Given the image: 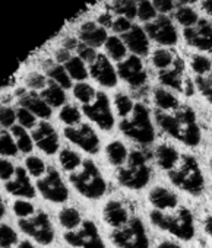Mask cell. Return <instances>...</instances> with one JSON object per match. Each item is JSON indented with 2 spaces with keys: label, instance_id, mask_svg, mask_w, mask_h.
Masks as SVG:
<instances>
[{
  "label": "cell",
  "instance_id": "obj_45",
  "mask_svg": "<svg viewBox=\"0 0 212 248\" xmlns=\"http://www.w3.org/2000/svg\"><path fill=\"white\" fill-rule=\"evenodd\" d=\"M75 54H76L82 62H85V63L89 66V64L97 59L98 51H97L95 48H92V47H89V46H86V44H83V43L79 41V44H78V47H76V50H75Z\"/></svg>",
  "mask_w": 212,
  "mask_h": 248
},
{
  "label": "cell",
  "instance_id": "obj_27",
  "mask_svg": "<svg viewBox=\"0 0 212 248\" xmlns=\"http://www.w3.org/2000/svg\"><path fill=\"white\" fill-rule=\"evenodd\" d=\"M63 66L73 82H86V79L89 78L88 64L82 62L76 54H73Z\"/></svg>",
  "mask_w": 212,
  "mask_h": 248
},
{
  "label": "cell",
  "instance_id": "obj_56",
  "mask_svg": "<svg viewBox=\"0 0 212 248\" xmlns=\"http://www.w3.org/2000/svg\"><path fill=\"white\" fill-rule=\"evenodd\" d=\"M5 212H6V207H5V203L2 200V196H0V219L5 216Z\"/></svg>",
  "mask_w": 212,
  "mask_h": 248
},
{
  "label": "cell",
  "instance_id": "obj_55",
  "mask_svg": "<svg viewBox=\"0 0 212 248\" xmlns=\"http://www.w3.org/2000/svg\"><path fill=\"white\" fill-rule=\"evenodd\" d=\"M202 9H203L209 16H212V0H203V2H202Z\"/></svg>",
  "mask_w": 212,
  "mask_h": 248
},
{
  "label": "cell",
  "instance_id": "obj_13",
  "mask_svg": "<svg viewBox=\"0 0 212 248\" xmlns=\"http://www.w3.org/2000/svg\"><path fill=\"white\" fill-rule=\"evenodd\" d=\"M116 70L119 79L125 80L133 89H139L145 86L148 80V72L145 69L142 57H138L135 54H129L123 62L117 63Z\"/></svg>",
  "mask_w": 212,
  "mask_h": 248
},
{
  "label": "cell",
  "instance_id": "obj_17",
  "mask_svg": "<svg viewBox=\"0 0 212 248\" xmlns=\"http://www.w3.org/2000/svg\"><path fill=\"white\" fill-rule=\"evenodd\" d=\"M183 37L186 43L196 50L212 53V25L208 21L199 19L196 25L184 28Z\"/></svg>",
  "mask_w": 212,
  "mask_h": 248
},
{
  "label": "cell",
  "instance_id": "obj_1",
  "mask_svg": "<svg viewBox=\"0 0 212 248\" xmlns=\"http://www.w3.org/2000/svg\"><path fill=\"white\" fill-rule=\"evenodd\" d=\"M154 118L158 127L171 139L187 148H196L202 142V130L195 109L181 102L165 88H155L152 92Z\"/></svg>",
  "mask_w": 212,
  "mask_h": 248
},
{
  "label": "cell",
  "instance_id": "obj_22",
  "mask_svg": "<svg viewBox=\"0 0 212 248\" xmlns=\"http://www.w3.org/2000/svg\"><path fill=\"white\" fill-rule=\"evenodd\" d=\"M15 178L9 180L5 184V188L8 193L16 197H25V199H34L35 197V188L30 180V174L25 168L18 167L15 170Z\"/></svg>",
  "mask_w": 212,
  "mask_h": 248
},
{
  "label": "cell",
  "instance_id": "obj_53",
  "mask_svg": "<svg viewBox=\"0 0 212 248\" xmlns=\"http://www.w3.org/2000/svg\"><path fill=\"white\" fill-rule=\"evenodd\" d=\"M202 228H203V232L208 236V239L211 242V248H212V213L205 216V219L202 222Z\"/></svg>",
  "mask_w": 212,
  "mask_h": 248
},
{
  "label": "cell",
  "instance_id": "obj_34",
  "mask_svg": "<svg viewBox=\"0 0 212 248\" xmlns=\"http://www.w3.org/2000/svg\"><path fill=\"white\" fill-rule=\"evenodd\" d=\"M82 156L78 154V152H75V151H72V149H62L60 151V154H59V162H60V165H62V168L66 171V172H72V171H75L79 165H81V162H82Z\"/></svg>",
  "mask_w": 212,
  "mask_h": 248
},
{
  "label": "cell",
  "instance_id": "obj_2",
  "mask_svg": "<svg viewBox=\"0 0 212 248\" xmlns=\"http://www.w3.org/2000/svg\"><path fill=\"white\" fill-rule=\"evenodd\" d=\"M148 200L151 204L149 220L155 228L184 242L195 238V216L192 210L179 200L176 193L158 186L149 191Z\"/></svg>",
  "mask_w": 212,
  "mask_h": 248
},
{
  "label": "cell",
  "instance_id": "obj_49",
  "mask_svg": "<svg viewBox=\"0 0 212 248\" xmlns=\"http://www.w3.org/2000/svg\"><path fill=\"white\" fill-rule=\"evenodd\" d=\"M157 14L167 15L174 9V0H151Z\"/></svg>",
  "mask_w": 212,
  "mask_h": 248
},
{
  "label": "cell",
  "instance_id": "obj_43",
  "mask_svg": "<svg viewBox=\"0 0 212 248\" xmlns=\"http://www.w3.org/2000/svg\"><path fill=\"white\" fill-rule=\"evenodd\" d=\"M132 27H133V21H130V19H128V18H125V16H114L110 31H112L114 35L122 37V35H125L126 32H129Z\"/></svg>",
  "mask_w": 212,
  "mask_h": 248
},
{
  "label": "cell",
  "instance_id": "obj_40",
  "mask_svg": "<svg viewBox=\"0 0 212 248\" xmlns=\"http://www.w3.org/2000/svg\"><path fill=\"white\" fill-rule=\"evenodd\" d=\"M25 170L30 175L33 177H43L47 171V167L44 164L43 159H40L38 156H28L25 159Z\"/></svg>",
  "mask_w": 212,
  "mask_h": 248
},
{
  "label": "cell",
  "instance_id": "obj_18",
  "mask_svg": "<svg viewBox=\"0 0 212 248\" xmlns=\"http://www.w3.org/2000/svg\"><path fill=\"white\" fill-rule=\"evenodd\" d=\"M33 142L46 155H54L59 152V148H60L57 132L54 130V127L50 123L44 120L38 123L37 127L33 130Z\"/></svg>",
  "mask_w": 212,
  "mask_h": 248
},
{
  "label": "cell",
  "instance_id": "obj_30",
  "mask_svg": "<svg viewBox=\"0 0 212 248\" xmlns=\"http://www.w3.org/2000/svg\"><path fill=\"white\" fill-rule=\"evenodd\" d=\"M82 215L75 207H63L59 212V223L65 228V231L75 229L82 222Z\"/></svg>",
  "mask_w": 212,
  "mask_h": 248
},
{
  "label": "cell",
  "instance_id": "obj_5",
  "mask_svg": "<svg viewBox=\"0 0 212 248\" xmlns=\"http://www.w3.org/2000/svg\"><path fill=\"white\" fill-rule=\"evenodd\" d=\"M69 181L81 196L89 200L101 199L107 191V183L91 159H82L81 165L69 172Z\"/></svg>",
  "mask_w": 212,
  "mask_h": 248
},
{
  "label": "cell",
  "instance_id": "obj_8",
  "mask_svg": "<svg viewBox=\"0 0 212 248\" xmlns=\"http://www.w3.org/2000/svg\"><path fill=\"white\" fill-rule=\"evenodd\" d=\"M82 114H85L86 118H89L104 132H110L114 127V114L112 109L110 98L102 91H97L95 98L91 102L82 105Z\"/></svg>",
  "mask_w": 212,
  "mask_h": 248
},
{
  "label": "cell",
  "instance_id": "obj_52",
  "mask_svg": "<svg viewBox=\"0 0 212 248\" xmlns=\"http://www.w3.org/2000/svg\"><path fill=\"white\" fill-rule=\"evenodd\" d=\"M78 44H79V40H78L76 35H67V37H65V38L62 40V43H60V46H62L63 48L72 51L73 54H75V50H76Z\"/></svg>",
  "mask_w": 212,
  "mask_h": 248
},
{
  "label": "cell",
  "instance_id": "obj_28",
  "mask_svg": "<svg viewBox=\"0 0 212 248\" xmlns=\"http://www.w3.org/2000/svg\"><path fill=\"white\" fill-rule=\"evenodd\" d=\"M128 155H129V149L120 140H113L105 146V156H107L109 162L116 168L125 164Z\"/></svg>",
  "mask_w": 212,
  "mask_h": 248
},
{
  "label": "cell",
  "instance_id": "obj_41",
  "mask_svg": "<svg viewBox=\"0 0 212 248\" xmlns=\"http://www.w3.org/2000/svg\"><path fill=\"white\" fill-rule=\"evenodd\" d=\"M18 146L12 135L2 133L0 135V155L2 156H15L18 154Z\"/></svg>",
  "mask_w": 212,
  "mask_h": 248
},
{
  "label": "cell",
  "instance_id": "obj_59",
  "mask_svg": "<svg viewBox=\"0 0 212 248\" xmlns=\"http://www.w3.org/2000/svg\"><path fill=\"white\" fill-rule=\"evenodd\" d=\"M209 171H211V178H212V158L209 161Z\"/></svg>",
  "mask_w": 212,
  "mask_h": 248
},
{
  "label": "cell",
  "instance_id": "obj_32",
  "mask_svg": "<svg viewBox=\"0 0 212 248\" xmlns=\"http://www.w3.org/2000/svg\"><path fill=\"white\" fill-rule=\"evenodd\" d=\"M72 92H73L75 99L79 101L82 105L91 102L97 95V89L92 85H89L88 82H76V83H73Z\"/></svg>",
  "mask_w": 212,
  "mask_h": 248
},
{
  "label": "cell",
  "instance_id": "obj_7",
  "mask_svg": "<svg viewBox=\"0 0 212 248\" xmlns=\"http://www.w3.org/2000/svg\"><path fill=\"white\" fill-rule=\"evenodd\" d=\"M110 239L116 248H149L145 225L132 212L122 222L112 226Z\"/></svg>",
  "mask_w": 212,
  "mask_h": 248
},
{
  "label": "cell",
  "instance_id": "obj_15",
  "mask_svg": "<svg viewBox=\"0 0 212 248\" xmlns=\"http://www.w3.org/2000/svg\"><path fill=\"white\" fill-rule=\"evenodd\" d=\"M148 38L163 47H173L177 44L179 35L171 19L165 15H158L154 21L144 27Z\"/></svg>",
  "mask_w": 212,
  "mask_h": 248
},
{
  "label": "cell",
  "instance_id": "obj_50",
  "mask_svg": "<svg viewBox=\"0 0 212 248\" xmlns=\"http://www.w3.org/2000/svg\"><path fill=\"white\" fill-rule=\"evenodd\" d=\"M113 19H114V15H113L110 11H105V12H101V14L95 18V22H97L99 27H102V28H105V30L109 31V30L112 28Z\"/></svg>",
  "mask_w": 212,
  "mask_h": 248
},
{
  "label": "cell",
  "instance_id": "obj_14",
  "mask_svg": "<svg viewBox=\"0 0 212 248\" xmlns=\"http://www.w3.org/2000/svg\"><path fill=\"white\" fill-rule=\"evenodd\" d=\"M63 135L69 142H72L86 154L95 155L99 152V138L95 133V130L86 123L81 121L76 126L65 127Z\"/></svg>",
  "mask_w": 212,
  "mask_h": 248
},
{
  "label": "cell",
  "instance_id": "obj_35",
  "mask_svg": "<svg viewBox=\"0 0 212 248\" xmlns=\"http://www.w3.org/2000/svg\"><path fill=\"white\" fill-rule=\"evenodd\" d=\"M59 118L62 120V123L66 124V127H72L81 123L82 111H79V108L72 104H65L59 112Z\"/></svg>",
  "mask_w": 212,
  "mask_h": 248
},
{
  "label": "cell",
  "instance_id": "obj_46",
  "mask_svg": "<svg viewBox=\"0 0 212 248\" xmlns=\"http://www.w3.org/2000/svg\"><path fill=\"white\" fill-rule=\"evenodd\" d=\"M16 120L19 121V126L24 127V129H33L35 126V123H37L35 115L31 111H28L27 108H22V107H19L16 109Z\"/></svg>",
  "mask_w": 212,
  "mask_h": 248
},
{
  "label": "cell",
  "instance_id": "obj_26",
  "mask_svg": "<svg viewBox=\"0 0 212 248\" xmlns=\"http://www.w3.org/2000/svg\"><path fill=\"white\" fill-rule=\"evenodd\" d=\"M40 96L51 108H59V107H63L66 104V91L51 80H49L47 86L40 92Z\"/></svg>",
  "mask_w": 212,
  "mask_h": 248
},
{
  "label": "cell",
  "instance_id": "obj_19",
  "mask_svg": "<svg viewBox=\"0 0 212 248\" xmlns=\"http://www.w3.org/2000/svg\"><path fill=\"white\" fill-rule=\"evenodd\" d=\"M109 31L99 27L95 19H85L79 24L78 31H76V37L81 43L98 50L104 46V43L109 38Z\"/></svg>",
  "mask_w": 212,
  "mask_h": 248
},
{
  "label": "cell",
  "instance_id": "obj_16",
  "mask_svg": "<svg viewBox=\"0 0 212 248\" xmlns=\"http://www.w3.org/2000/svg\"><path fill=\"white\" fill-rule=\"evenodd\" d=\"M89 78L102 88H114L119 83V75L114 63L104 53H98L97 59L88 66Z\"/></svg>",
  "mask_w": 212,
  "mask_h": 248
},
{
  "label": "cell",
  "instance_id": "obj_38",
  "mask_svg": "<svg viewBox=\"0 0 212 248\" xmlns=\"http://www.w3.org/2000/svg\"><path fill=\"white\" fill-rule=\"evenodd\" d=\"M49 83V79L46 76V73H41V72H30L27 76H25V86L28 91H33V92H37V91H43Z\"/></svg>",
  "mask_w": 212,
  "mask_h": 248
},
{
  "label": "cell",
  "instance_id": "obj_58",
  "mask_svg": "<svg viewBox=\"0 0 212 248\" xmlns=\"http://www.w3.org/2000/svg\"><path fill=\"white\" fill-rule=\"evenodd\" d=\"M176 2L180 3V5H183V6H186V5H192V3L197 2V0H176Z\"/></svg>",
  "mask_w": 212,
  "mask_h": 248
},
{
  "label": "cell",
  "instance_id": "obj_24",
  "mask_svg": "<svg viewBox=\"0 0 212 248\" xmlns=\"http://www.w3.org/2000/svg\"><path fill=\"white\" fill-rule=\"evenodd\" d=\"M102 50H104V54L116 64L123 62L129 56V50H128L123 38L119 35H114V34L109 35L107 41H105L102 46Z\"/></svg>",
  "mask_w": 212,
  "mask_h": 248
},
{
  "label": "cell",
  "instance_id": "obj_23",
  "mask_svg": "<svg viewBox=\"0 0 212 248\" xmlns=\"http://www.w3.org/2000/svg\"><path fill=\"white\" fill-rule=\"evenodd\" d=\"M41 69L44 70L46 76L49 80L57 83L59 86H62L65 91L66 89H72L73 86V80L70 79V76L67 75L66 69L63 64H59L56 63L53 59H46L43 63H41Z\"/></svg>",
  "mask_w": 212,
  "mask_h": 248
},
{
  "label": "cell",
  "instance_id": "obj_54",
  "mask_svg": "<svg viewBox=\"0 0 212 248\" xmlns=\"http://www.w3.org/2000/svg\"><path fill=\"white\" fill-rule=\"evenodd\" d=\"M157 248H184L176 241H163L157 245Z\"/></svg>",
  "mask_w": 212,
  "mask_h": 248
},
{
  "label": "cell",
  "instance_id": "obj_9",
  "mask_svg": "<svg viewBox=\"0 0 212 248\" xmlns=\"http://www.w3.org/2000/svg\"><path fill=\"white\" fill-rule=\"evenodd\" d=\"M186 66L181 57H174V62L170 67L158 72V80L163 86L170 88L176 92L183 93L184 96H192L195 93V83L192 79L186 78Z\"/></svg>",
  "mask_w": 212,
  "mask_h": 248
},
{
  "label": "cell",
  "instance_id": "obj_12",
  "mask_svg": "<svg viewBox=\"0 0 212 248\" xmlns=\"http://www.w3.org/2000/svg\"><path fill=\"white\" fill-rule=\"evenodd\" d=\"M37 188L41 196L51 203H65L69 199V190L54 167H49L46 174L38 178Z\"/></svg>",
  "mask_w": 212,
  "mask_h": 248
},
{
  "label": "cell",
  "instance_id": "obj_33",
  "mask_svg": "<svg viewBox=\"0 0 212 248\" xmlns=\"http://www.w3.org/2000/svg\"><path fill=\"white\" fill-rule=\"evenodd\" d=\"M174 57H176L174 53L170 51L168 48H157L151 54V63L160 72V70L170 67L174 62Z\"/></svg>",
  "mask_w": 212,
  "mask_h": 248
},
{
  "label": "cell",
  "instance_id": "obj_36",
  "mask_svg": "<svg viewBox=\"0 0 212 248\" xmlns=\"http://www.w3.org/2000/svg\"><path fill=\"white\" fill-rule=\"evenodd\" d=\"M158 16L151 0H136V19L142 24H148Z\"/></svg>",
  "mask_w": 212,
  "mask_h": 248
},
{
  "label": "cell",
  "instance_id": "obj_37",
  "mask_svg": "<svg viewBox=\"0 0 212 248\" xmlns=\"http://www.w3.org/2000/svg\"><path fill=\"white\" fill-rule=\"evenodd\" d=\"M174 18L184 28H190V27L196 25L197 21H199L197 14L192 8H189V6H179L177 11L174 12Z\"/></svg>",
  "mask_w": 212,
  "mask_h": 248
},
{
  "label": "cell",
  "instance_id": "obj_57",
  "mask_svg": "<svg viewBox=\"0 0 212 248\" xmlns=\"http://www.w3.org/2000/svg\"><path fill=\"white\" fill-rule=\"evenodd\" d=\"M18 248H34V247H33V244L30 241H22V242L18 244Z\"/></svg>",
  "mask_w": 212,
  "mask_h": 248
},
{
  "label": "cell",
  "instance_id": "obj_6",
  "mask_svg": "<svg viewBox=\"0 0 212 248\" xmlns=\"http://www.w3.org/2000/svg\"><path fill=\"white\" fill-rule=\"evenodd\" d=\"M116 178L125 188L135 191L145 188L151 181V167L145 152L138 149L129 151L128 159L116 171Z\"/></svg>",
  "mask_w": 212,
  "mask_h": 248
},
{
  "label": "cell",
  "instance_id": "obj_51",
  "mask_svg": "<svg viewBox=\"0 0 212 248\" xmlns=\"http://www.w3.org/2000/svg\"><path fill=\"white\" fill-rule=\"evenodd\" d=\"M73 56V53L72 51H69V50H66V48H63L62 46L57 48V50H54V54H53V60L56 62V63H59V64H65L70 57Z\"/></svg>",
  "mask_w": 212,
  "mask_h": 248
},
{
  "label": "cell",
  "instance_id": "obj_4",
  "mask_svg": "<svg viewBox=\"0 0 212 248\" xmlns=\"http://www.w3.org/2000/svg\"><path fill=\"white\" fill-rule=\"evenodd\" d=\"M119 118V129L126 138L144 146H148L155 140V127L151 111L145 104L135 101L132 109Z\"/></svg>",
  "mask_w": 212,
  "mask_h": 248
},
{
  "label": "cell",
  "instance_id": "obj_44",
  "mask_svg": "<svg viewBox=\"0 0 212 248\" xmlns=\"http://www.w3.org/2000/svg\"><path fill=\"white\" fill-rule=\"evenodd\" d=\"M16 121V111L11 107L0 105V127H14Z\"/></svg>",
  "mask_w": 212,
  "mask_h": 248
},
{
  "label": "cell",
  "instance_id": "obj_39",
  "mask_svg": "<svg viewBox=\"0 0 212 248\" xmlns=\"http://www.w3.org/2000/svg\"><path fill=\"white\" fill-rule=\"evenodd\" d=\"M18 244V233L6 223H0V248H12Z\"/></svg>",
  "mask_w": 212,
  "mask_h": 248
},
{
  "label": "cell",
  "instance_id": "obj_48",
  "mask_svg": "<svg viewBox=\"0 0 212 248\" xmlns=\"http://www.w3.org/2000/svg\"><path fill=\"white\" fill-rule=\"evenodd\" d=\"M15 167L12 162H9L8 159L0 158V180L3 181H9L12 180V177L15 175Z\"/></svg>",
  "mask_w": 212,
  "mask_h": 248
},
{
  "label": "cell",
  "instance_id": "obj_10",
  "mask_svg": "<svg viewBox=\"0 0 212 248\" xmlns=\"http://www.w3.org/2000/svg\"><path fill=\"white\" fill-rule=\"evenodd\" d=\"M18 225L24 233H27L41 245H50L54 241L53 223L50 220V216L43 210L37 212L31 217L19 219Z\"/></svg>",
  "mask_w": 212,
  "mask_h": 248
},
{
  "label": "cell",
  "instance_id": "obj_31",
  "mask_svg": "<svg viewBox=\"0 0 212 248\" xmlns=\"http://www.w3.org/2000/svg\"><path fill=\"white\" fill-rule=\"evenodd\" d=\"M11 129H12V138L15 139L18 149L22 154H31L34 149V142H33V138L28 135V132L21 126H14Z\"/></svg>",
  "mask_w": 212,
  "mask_h": 248
},
{
  "label": "cell",
  "instance_id": "obj_42",
  "mask_svg": "<svg viewBox=\"0 0 212 248\" xmlns=\"http://www.w3.org/2000/svg\"><path fill=\"white\" fill-rule=\"evenodd\" d=\"M133 104H135V99H132L129 95H126L123 92H119L114 95V108H116V112L119 117L129 112L132 109Z\"/></svg>",
  "mask_w": 212,
  "mask_h": 248
},
{
  "label": "cell",
  "instance_id": "obj_29",
  "mask_svg": "<svg viewBox=\"0 0 212 248\" xmlns=\"http://www.w3.org/2000/svg\"><path fill=\"white\" fill-rule=\"evenodd\" d=\"M109 11L114 16H125L133 21L136 19V0H110Z\"/></svg>",
  "mask_w": 212,
  "mask_h": 248
},
{
  "label": "cell",
  "instance_id": "obj_3",
  "mask_svg": "<svg viewBox=\"0 0 212 248\" xmlns=\"http://www.w3.org/2000/svg\"><path fill=\"white\" fill-rule=\"evenodd\" d=\"M155 159L160 170L176 188L195 197L203 193V172L193 155L180 152L174 146L163 143L155 149Z\"/></svg>",
  "mask_w": 212,
  "mask_h": 248
},
{
  "label": "cell",
  "instance_id": "obj_11",
  "mask_svg": "<svg viewBox=\"0 0 212 248\" xmlns=\"http://www.w3.org/2000/svg\"><path fill=\"white\" fill-rule=\"evenodd\" d=\"M63 238L69 245L76 248H105L98 226L89 219H82L75 229L65 231Z\"/></svg>",
  "mask_w": 212,
  "mask_h": 248
},
{
  "label": "cell",
  "instance_id": "obj_21",
  "mask_svg": "<svg viewBox=\"0 0 212 248\" xmlns=\"http://www.w3.org/2000/svg\"><path fill=\"white\" fill-rule=\"evenodd\" d=\"M122 38H123L130 54H135L138 57H147L149 54L151 40L148 38L142 25L133 24L130 31L126 32L125 35H122Z\"/></svg>",
  "mask_w": 212,
  "mask_h": 248
},
{
  "label": "cell",
  "instance_id": "obj_60",
  "mask_svg": "<svg viewBox=\"0 0 212 248\" xmlns=\"http://www.w3.org/2000/svg\"><path fill=\"white\" fill-rule=\"evenodd\" d=\"M0 135H2V127H0Z\"/></svg>",
  "mask_w": 212,
  "mask_h": 248
},
{
  "label": "cell",
  "instance_id": "obj_47",
  "mask_svg": "<svg viewBox=\"0 0 212 248\" xmlns=\"http://www.w3.org/2000/svg\"><path fill=\"white\" fill-rule=\"evenodd\" d=\"M14 213L19 219L31 217L34 215V206H33V203H30L27 200H16L14 203Z\"/></svg>",
  "mask_w": 212,
  "mask_h": 248
},
{
  "label": "cell",
  "instance_id": "obj_25",
  "mask_svg": "<svg viewBox=\"0 0 212 248\" xmlns=\"http://www.w3.org/2000/svg\"><path fill=\"white\" fill-rule=\"evenodd\" d=\"M195 89L212 105V66L208 69L193 73Z\"/></svg>",
  "mask_w": 212,
  "mask_h": 248
},
{
  "label": "cell",
  "instance_id": "obj_20",
  "mask_svg": "<svg viewBox=\"0 0 212 248\" xmlns=\"http://www.w3.org/2000/svg\"><path fill=\"white\" fill-rule=\"evenodd\" d=\"M16 95H18L19 107L27 108L35 117H40V118H44V120L51 117V112H53L51 107L40 96V93L28 91L25 88H21V89L16 91Z\"/></svg>",
  "mask_w": 212,
  "mask_h": 248
}]
</instances>
